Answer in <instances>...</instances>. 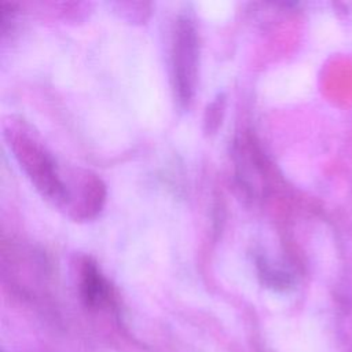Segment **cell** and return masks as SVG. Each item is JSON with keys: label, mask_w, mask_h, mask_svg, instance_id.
Listing matches in <instances>:
<instances>
[{"label": "cell", "mask_w": 352, "mask_h": 352, "mask_svg": "<svg viewBox=\"0 0 352 352\" xmlns=\"http://www.w3.org/2000/svg\"><path fill=\"white\" fill-rule=\"evenodd\" d=\"M256 265L258 270V276L261 278L263 283L267 287H271L279 292H285L293 287L296 280H294V275L289 270L280 265H276L263 257L256 260Z\"/></svg>", "instance_id": "cell-4"}, {"label": "cell", "mask_w": 352, "mask_h": 352, "mask_svg": "<svg viewBox=\"0 0 352 352\" xmlns=\"http://www.w3.org/2000/svg\"><path fill=\"white\" fill-rule=\"evenodd\" d=\"M198 67V34L194 21L183 15L176 21L172 44L173 87L182 104L192 99Z\"/></svg>", "instance_id": "cell-2"}, {"label": "cell", "mask_w": 352, "mask_h": 352, "mask_svg": "<svg viewBox=\"0 0 352 352\" xmlns=\"http://www.w3.org/2000/svg\"><path fill=\"white\" fill-rule=\"evenodd\" d=\"M32 132L23 122H10L6 128L8 147L34 188L45 199L63 209L67 201V183L72 170L65 172Z\"/></svg>", "instance_id": "cell-1"}, {"label": "cell", "mask_w": 352, "mask_h": 352, "mask_svg": "<svg viewBox=\"0 0 352 352\" xmlns=\"http://www.w3.org/2000/svg\"><path fill=\"white\" fill-rule=\"evenodd\" d=\"M81 294L87 305L99 307L109 297V287L96 264L85 260L81 267Z\"/></svg>", "instance_id": "cell-3"}]
</instances>
